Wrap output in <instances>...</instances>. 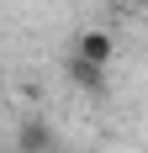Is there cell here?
I'll list each match as a JSON object with an SVG mask.
<instances>
[{"mask_svg":"<svg viewBox=\"0 0 148 153\" xmlns=\"http://www.w3.org/2000/svg\"><path fill=\"white\" fill-rule=\"evenodd\" d=\"M74 58H79V63H95V69H111V58H117V37L101 32V27L79 32V37H74Z\"/></svg>","mask_w":148,"mask_h":153,"instance_id":"obj_1","label":"cell"},{"mask_svg":"<svg viewBox=\"0 0 148 153\" xmlns=\"http://www.w3.org/2000/svg\"><path fill=\"white\" fill-rule=\"evenodd\" d=\"M53 148H58L53 127H48L43 116H21V127H16V153H53Z\"/></svg>","mask_w":148,"mask_h":153,"instance_id":"obj_2","label":"cell"},{"mask_svg":"<svg viewBox=\"0 0 148 153\" xmlns=\"http://www.w3.org/2000/svg\"><path fill=\"white\" fill-rule=\"evenodd\" d=\"M69 85H74V90H90V95H101V85H106V69L69 58Z\"/></svg>","mask_w":148,"mask_h":153,"instance_id":"obj_3","label":"cell"},{"mask_svg":"<svg viewBox=\"0 0 148 153\" xmlns=\"http://www.w3.org/2000/svg\"><path fill=\"white\" fill-rule=\"evenodd\" d=\"M138 11H148V0H138Z\"/></svg>","mask_w":148,"mask_h":153,"instance_id":"obj_4","label":"cell"},{"mask_svg":"<svg viewBox=\"0 0 148 153\" xmlns=\"http://www.w3.org/2000/svg\"><path fill=\"white\" fill-rule=\"evenodd\" d=\"M0 85H5V74H0Z\"/></svg>","mask_w":148,"mask_h":153,"instance_id":"obj_5","label":"cell"}]
</instances>
